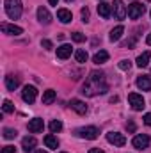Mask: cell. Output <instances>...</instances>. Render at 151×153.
Listing matches in <instances>:
<instances>
[{
  "instance_id": "obj_1",
  "label": "cell",
  "mask_w": 151,
  "mask_h": 153,
  "mask_svg": "<svg viewBox=\"0 0 151 153\" xmlns=\"http://www.w3.org/2000/svg\"><path fill=\"white\" fill-rule=\"evenodd\" d=\"M107 91H109V84L101 71H91L85 84L82 85V94H85V96H96V94H103Z\"/></svg>"
},
{
  "instance_id": "obj_2",
  "label": "cell",
  "mask_w": 151,
  "mask_h": 153,
  "mask_svg": "<svg viewBox=\"0 0 151 153\" xmlns=\"http://www.w3.org/2000/svg\"><path fill=\"white\" fill-rule=\"evenodd\" d=\"M4 7H5V14L11 20H18L21 16V11H23L21 0H5L4 2Z\"/></svg>"
},
{
  "instance_id": "obj_3",
  "label": "cell",
  "mask_w": 151,
  "mask_h": 153,
  "mask_svg": "<svg viewBox=\"0 0 151 153\" xmlns=\"http://www.w3.org/2000/svg\"><path fill=\"white\" fill-rule=\"evenodd\" d=\"M75 135H76V137H80V139L94 141V139H98L100 130H98L96 126H84V128H78V130H75Z\"/></svg>"
},
{
  "instance_id": "obj_4",
  "label": "cell",
  "mask_w": 151,
  "mask_h": 153,
  "mask_svg": "<svg viewBox=\"0 0 151 153\" xmlns=\"http://www.w3.org/2000/svg\"><path fill=\"white\" fill-rule=\"evenodd\" d=\"M144 13H146V7H144L141 2H132V4L128 5V16H130L132 20H139Z\"/></svg>"
},
{
  "instance_id": "obj_5",
  "label": "cell",
  "mask_w": 151,
  "mask_h": 153,
  "mask_svg": "<svg viewBox=\"0 0 151 153\" xmlns=\"http://www.w3.org/2000/svg\"><path fill=\"white\" fill-rule=\"evenodd\" d=\"M128 102H130V105H132L133 111H142L146 107V102H144L142 94H137V93H130L128 94Z\"/></svg>"
},
{
  "instance_id": "obj_6",
  "label": "cell",
  "mask_w": 151,
  "mask_h": 153,
  "mask_svg": "<svg viewBox=\"0 0 151 153\" xmlns=\"http://www.w3.org/2000/svg\"><path fill=\"white\" fill-rule=\"evenodd\" d=\"M150 135H146V134H139V135H135L133 137V141H132V146L135 148V150H146L148 146H150Z\"/></svg>"
},
{
  "instance_id": "obj_7",
  "label": "cell",
  "mask_w": 151,
  "mask_h": 153,
  "mask_svg": "<svg viewBox=\"0 0 151 153\" xmlns=\"http://www.w3.org/2000/svg\"><path fill=\"white\" fill-rule=\"evenodd\" d=\"M36 96H38V89L34 85H25L23 91H21V98L25 103H34L36 102Z\"/></svg>"
},
{
  "instance_id": "obj_8",
  "label": "cell",
  "mask_w": 151,
  "mask_h": 153,
  "mask_svg": "<svg viewBox=\"0 0 151 153\" xmlns=\"http://www.w3.org/2000/svg\"><path fill=\"white\" fill-rule=\"evenodd\" d=\"M107 141L110 144H114V146H124L126 144V137L123 134H119V132H109L107 134Z\"/></svg>"
},
{
  "instance_id": "obj_9",
  "label": "cell",
  "mask_w": 151,
  "mask_h": 153,
  "mask_svg": "<svg viewBox=\"0 0 151 153\" xmlns=\"http://www.w3.org/2000/svg\"><path fill=\"white\" fill-rule=\"evenodd\" d=\"M112 7H114V16H115L117 20H124V18H126L128 9L123 5V0H114Z\"/></svg>"
},
{
  "instance_id": "obj_10",
  "label": "cell",
  "mask_w": 151,
  "mask_h": 153,
  "mask_svg": "<svg viewBox=\"0 0 151 153\" xmlns=\"http://www.w3.org/2000/svg\"><path fill=\"white\" fill-rule=\"evenodd\" d=\"M0 29H2V32H4V34H9V36H20V34H23V29H21V27H18V25L2 23V25H0Z\"/></svg>"
},
{
  "instance_id": "obj_11",
  "label": "cell",
  "mask_w": 151,
  "mask_h": 153,
  "mask_svg": "<svg viewBox=\"0 0 151 153\" xmlns=\"http://www.w3.org/2000/svg\"><path fill=\"white\" fill-rule=\"evenodd\" d=\"M70 107L75 111L76 114H85L87 112V105H85V102H82V100H76V98H73L71 102H70Z\"/></svg>"
},
{
  "instance_id": "obj_12",
  "label": "cell",
  "mask_w": 151,
  "mask_h": 153,
  "mask_svg": "<svg viewBox=\"0 0 151 153\" xmlns=\"http://www.w3.org/2000/svg\"><path fill=\"white\" fill-rule=\"evenodd\" d=\"M29 132H32V134H39V132H43V128H44V123H43V119H39V117H34V119H30L29 121Z\"/></svg>"
},
{
  "instance_id": "obj_13",
  "label": "cell",
  "mask_w": 151,
  "mask_h": 153,
  "mask_svg": "<svg viewBox=\"0 0 151 153\" xmlns=\"http://www.w3.org/2000/svg\"><path fill=\"white\" fill-rule=\"evenodd\" d=\"M137 87L141 91H151V76L150 75H142L137 78Z\"/></svg>"
},
{
  "instance_id": "obj_14",
  "label": "cell",
  "mask_w": 151,
  "mask_h": 153,
  "mask_svg": "<svg viewBox=\"0 0 151 153\" xmlns=\"http://www.w3.org/2000/svg\"><path fill=\"white\" fill-rule=\"evenodd\" d=\"M38 20L41 22V23H44V25H48V23L52 22V14L48 13V9H46V7H43V5H41V7L38 9Z\"/></svg>"
},
{
  "instance_id": "obj_15",
  "label": "cell",
  "mask_w": 151,
  "mask_h": 153,
  "mask_svg": "<svg viewBox=\"0 0 151 153\" xmlns=\"http://www.w3.org/2000/svg\"><path fill=\"white\" fill-rule=\"evenodd\" d=\"M21 148H23V152L25 153H29V152H32L34 148H36V137H23V141H21Z\"/></svg>"
},
{
  "instance_id": "obj_16",
  "label": "cell",
  "mask_w": 151,
  "mask_h": 153,
  "mask_svg": "<svg viewBox=\"0 0 151 153\" xmlns=\"http://www.w3.org/2000/svg\"><path fill=\"white\" fill-rule=\"evenodd\" d=\"M5 87L9 91H14L20 87V76H14V75H7L5 76Z\"/></svg>"
},
{
  "instance_id": "obj_17",
  "label": "cell",
  "mask_w": 151,
  "mask_h": 153,
  "mask_svg": "<svg viewBox=\"0 0 151 153\" xmlns=\"http://www.w3.org/2000/svg\"><path fill=\"white\" fill-rule=\"evenodd\" d=\"M110 13H112V5L110 4H107V2H101L100 5H98V14L101 16V18H110Z\"/></svg>"
},
{
  "instance_id": "obj_18",
  "label": "cell",
  "mask_w": 151,
  "mask_h": 153,
  "mask_svg": "<svg viewBox=\"0 0 151 153\" xmlns=\"http://www.w3.org/2000/svg\"><path fill=\"white\" fill-rule=\"evenodd\" d=\"M71 55V45H68V43H64V45H61L59 48H57V57L59 59H68Z\"/></svg>"
},
{
  "instance_id": "obj_19",
  "label": "cell",
  "mask_w": 151,
  "mask_h": 153,
  "mask_svg": "<svg viewBox=\"0 0 151 153\" xmlns=\"http://www.w3.org/2000/svg\"><path fill=\"white\" fill-rule=\"evenodd\" d=\"M107 61H109V52H107V50H100V52H96L94 57H93V62H94V64H103V62H107Z\"/></svg>"
},
{
  "instance_id": "obj_20",
  "label": "cell",
  "mask_w": 151,
  "mask_h": 153,
  "mask_svg": "<svg viewBox=\"0 0 151 153\" xmlns=\"http://www.w3.org/2000/svg\"><path fill=\"white\" fill-rule=\"evenodd\" d=\"M57 18H59L62 23H70V22L73 20V14H71V11H68V9H59V11H57Z\"/></svg>"
},
{
  "instance_id": "obj_21",
  "label": "cell",
  "mask_w": 151,
  "mask_h": 153,
  "mask_svg": "<svg viewBox=\"0 0 151 153\" xmlns=\"http://www.w3.org/2000/svg\"><path fill=\"white\" fill-rule=\"evenodd\" d=\"M150 59H151V52H144L137 57V66L139 68H146L150 64Z\"/></svg>"
},
{
  "instance_id": "obj_22",
  "label": "cell",
  "mask_w": 151,
  "mask_h": 153,
  "mask_svg": "<svg viewBox=\"0 0 151 153\" xmlns=\"http://www.w3.org/2000/svg\"><path fill=\"white\" fill-rule=\"evenodd\" d=\"M44 144H46V148H50V150H57V148H59V141H57V137L52 135V134H48V135L44 137Z\"/></svg>"
},
{
  "instance_id": "obj_23",
  "label": "cell",
  "mask_w": 151,
  "mask_h": 153,
  "mask_svg": "<svg viewBox=\"0 0 151 153\" xmlns=\"http://www.w3.org/2000/svg\"><path fill=\"white\" fill-rule=\"evenodd\" d=\"M123 32H124V27H123V25H117V27H114L112 30H110L109 39H110V41H119L121 36H123Z\"/></svg>"
},
{
  "instance_id": "obj_24",
  "label": "cell",
  "mask_w": 151,
  "mask_h": 153,
  "mask_svg": "<svg viewBox=\"0 0 151 153\" xmlns=\"http://www.w3.org/2000/svg\"><path fill=\"white\" fill-rule=\"evenodd\" d=\"M55 96H57V94H55V91H53V89L44 91V93H43V103H44V105L53 103V102H55Z\"/></svg>"
},
{
  "instance_id": "obj_25",
  "label": "cell",
  "mask_w": 151,
  "mask_h": 153,
  "mask_svg": "<svg viewBox=\"0 0 151 153\" xmlns=\"http://www.w3.org/2000/svg\"><path fill=\"white\" fill-rule=\"evenodd\" d=\"M87 57H89V55H87V52H85V50H82V48H78V50L75 52L76 62H85V61H87Z\"/></svg>"
},
{
  "instance_id": "obj_26",
  "label": "cell",
  "mask_w": 151,
  "mask_h": 153,
  "mask_svg": "<svg viewBox=\"0 0 151 153\" xmlns=\"http://www.w3.org/2000/svg\"><path fill=\"white\" fill-rule=\"evenodd\" d=\"M50 130H52V134H57V132H61V130H62V123H61L59 119H53V121L50 123Z\"/></svg>"
},
{
  "instance_id": "obj_27",
  "label": "cell",
  "mask_w": 151,
  "mask_h": 153,
  "mask_svg": "<svg viewBox=\"0 0 151 153\" xmlns=\"http://www.w3.org/2000/svg\"><path fill=\"white\" fill-rule=\"evenodd\" d=\"M2 109H4L5 114H13V112H14V105H13V102H9V100H4Z\"/></svg>"
},
{
  "instance_id": "obj_28",
  "label": "cell",
  "mask_w": 151,
  "mask_h": 153,
  "mask_svg": "<svg viewBox=\"0 0 151 153\" xmlns=\"http://www.w3.org/2000/svg\"><path fill=\"white\" fill-rule=\"evenodd\" d=\"M4 137L5 139H14L16 137V130H13V128H4Z\"/></svg>"
},
{
  "instance_id": "obj_29",
  "label": "cell",
  "mask_w": 151,
  "mask_h": 153,
  "mask_svg": "<svg viewBox=\"0 0 151 153\" xmlns=\"http://www.w3.org/2000/svg\"><path fill=\"white\" fill-rule=\"evenodd\" d=\"M117 66H119V70H123V71H128V70L132 68V62H130V61H121Z\"/></svg>"
},
{
  "instance_id": "obj_30",
  "label": "cell",
  "mask_w": 151,
  "mask_h": 153,
  "mask_svg": "<svg viewBox=\"0 0 151 153\" xmlns=\"http://www.w3.org/2000/svg\"><path fill=\"white\" fill-rule=\"evenodd\" d=\"M71 38H73V41H75V43H82V41H85V36H84L82 32H75Z\"/></svg>"
},
{
  "instance_id": "obj_31",
  "label": "cell",
  "mask_w": 151,
  "mask_h": 153,
  "mask_svg": "<svg viewBox=\"0 0 151 153\" xmlns=\"http://www.w3.org/2000/svg\"><path fill=\"white\" fill-rule=\"evenodd\" d=\"M80 14H82V20H84V22H89V9H87V7H82Z\"/></svg>"
},
{
  "instance_id": "obj_32",
  "label": "cell",
  "mask_w": 151,
  "mask_h": 153,
  "mask_svg": "<svg viewBox=\"0 0 151 153\" xmlns=\"http://www.w3.org/2000/svg\"><path fill=\"white\" fill-rule=\"evenodd\" d=\"M41 46H43V48H46V50H52V48H53V45H52V41H50V39H43V41H41Z\"/></svg>"
},
{
  "instance_id": "obj_33",
  "label": "cell",
  "mask_w": 151,
  "mask_h": 153,
  "mask_svg": "<svg viewBox=\"0 0 151 153\" xmlns=\"http://www.w3.org/2000/svg\"><path fill=\"white\" fill-rule=\"evenodd\" d=\"M126 130H128L130 134H133V132H135V123H133V121H128V123H126Z\"/></svg>"
},
{
  "instance_id": "obj_34",
  "label": "cell",
  "mask_w": 151,
  "mask_h": 153,
  "mask_svg": "<svg viewBox=\"0 0 151 153\" xmlns=\"http://www.w3.org/2000/svg\"><path fill=\"white\" fill-rule=\"evenodd\" d=\"M2 153H16V152H14V146H4Z\"/></svg>"
},
{
  "instance_id": "obj_35",
  "label": "cell",
  "mask_w": 151,
  "mask_h": 153,
  "mask_svg": "<svg viewBox=\"0 0 151 153\" xmlns=\"http://www.w3.org/2000/svg\"><path fill=\"white\" fill-rule=\"evenodd\" d=\"M144 125H148V126H151V112H148V114H144Z\"/></svg>"
},
{
  "instance_id": "obj_36",
  "label": "cell",
  "mask_w": 151,
  "mask_h": 153,
  "mask_svg": "<svg viewBox=\"0 0 151 153\" xmlns=\"http://www.w3.org/2000/svg\"><path fill=\"white\" fill-rule=\"evenodd\" d=\"M89 153H105V152H103V150H98V148H91Z\"/></svg>"
},
{
  "instance_id": "obj_37",
  "label": "cell",
  "mask_w": 151,
  "mask_h": 153,
  "mask_svg": "<svg viewBox=\"0 0 151 153\" xmlns=\"http://www.w3.org/2000/svg\"><path fill=\"white\" fill-rule=\"evenodd\" d=\"M48 2H50V5H57L59 4V0H48Z\"/></svg>"
},
{
  "instance_id": "obj_38",
  "label": "cell",
  "mask_w": 151,
  "mask_h": 153,
  "mask_svg": "<svg viewBox=\"0 0 151 153\" xmlns=\"http://www.w3.org/2000/svg\"><path fill=\"white\" fill-rule=\"evenodd\" d=\"M146 43H148V45H150V46H151V32H150V34H148V39H146Z\"/></svg>"
},
{
  "instance_id": "obj_39",
  "label": "cell",
  "mask_w": 151,
  "mask_h": 153,
  "mask_svg": "<svg viewBox=\"0 0 151 153\" xmlns=\"http://www.w3.org/2000/svg\"><path fill=\"white\" fill-rule=\"evenodd\" d=\"M36 153H48V152H43V150H38Z\"/></svg>"
},
{
  "instance_id": "obj_40",
  "label": "cell",
  "mask_w": 151,
  "mask_h": 153,
  "mask_svg": "<svg viewBox=\"0 0 151 153\" xmlns=\"http://www.w3.org/2000/svg\"><path fill=\"white\" fill-rule=\"evenodd\" d=\"M66 2H73V0H66Z\"/></svg>"
},
{
  "instance_id": "obj_41",
  "label": "cell",
  "mask_w": 151,
  "mask_h": 153,
  "mask_svg": "<svg viewBox=\"0 0 151 153\" xmlns=\"http://www.w3.org/2000/svg\"><path fill=\"white\" fill-rule=\"evenodd\" d=\"M148 2H151V0H148Z\"/></svg>"
},
{
  "instance_id": "obj_42",
  "label": "cell",
  "mask_w": 151,
  "mask_h": 153,
  "mask_svg": "<svg viewBox=\"0 0 151 153\" xmlns=\"http://www.w3.org/2000/svg\"><path fill=\"white\" fill-rule=\"evenodd\" d=\"M150 14H151V13H150Z\"/></svg>"
},
{
  "instance_id": "obj_43",
  "label": "cell",
  "mask_w": 151,
  "mask_h": 153,
  "mask_svg": "<svg viewBox=\"0 0 151 153\" xmlns=\"http://www.w3.org/2000/svg\"><path fill=\"white\" fill-rule=\"evenodd\" d=\"M62 153H64V152H62Z\"/></svg>"
}]
</instances>
